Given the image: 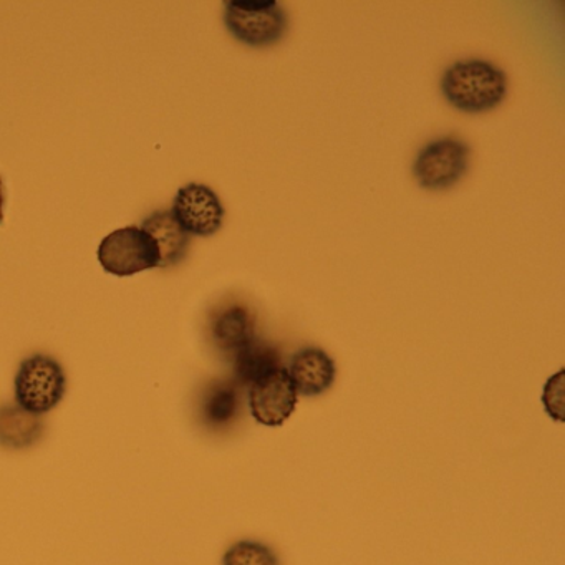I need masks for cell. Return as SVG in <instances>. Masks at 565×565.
<instances>
[{
  "label": "cell",
  "mask_w": 565,
  "mask_h": 565,
  "mask_svg": "<svg viewBox=\"0 0 565 565\" xmlns=\"http://www.w3.org/2000/svg\"><path fill=\"white\" fill-rule=\"evenodd\" d=\"M249 412L259 425L277 428L296 412L297 395L286 366L249 386Z\"/></svg>",
  "instance_id": "cell-7"
},
{
  "label": "cell",
  "mask_w": 565,
  "mask_h": 565,
  "mask_svg": "<svg viewBox=\"0 0 565 565\" xmlns=\"http://www.w3.org/2000/svg\"><path fill=\"white\" fill-rule=\"evenodd\" d=\"M98 263L117 277L160 269V250L153 237L138 226L121 227L108 234L97 250Z\"/></svg>",
  "instance_id": "cell-4"
},
{
  "label": "cell",
  "mask_w": 565,
  "mask_h": 565,
  "mask_svg": "<svg viewBox=\"0 0 565 565\" xmlns=\"http://www.w3.org/2000/svg\"><path fill=\"white\" fill-rule=\"evenodd\" d=\"M171 213L190 236L210 237L223 227L226 211L216 191L190 183L178 190Z\"/></svg>",
  "instance_id": "cell-6"
},
{
  "label": "cell",
  "mask_w": 565,
  "mask_h": 565,
  "mask_svg": "<svg viewBox=\"0 0 565 565\" xmlns=\"http://www.w3.org/2000/svg\"><path fill=\"white\" fill-rule=\"evenodd\" d=\"M224 24L241 44L269 47L287 31V15L277 0H227Z\"/></svg>",
  "instance_id": "cell-2"
},
{
  "label": "cell",
  "mask_w": 565,
  "mask_h": 565,
  "mask_svg": "<svg viewBox=\"0 0 565 565\" xmlns=\"http://www.w3.org/2000/svg\"><path fill=\"white\" fill-rule=\"evenodd\" d=\"M210 339L217 352L233 359L257 339L256 313L243 302H226L211 312Z\"/></svg>",
  "instance_id": "cell-8"
},
{
  "label": "cell",
  "mask_w": 565,
  "mask_h": 565,
  "mask_svg": "<svg viewBox=\"0 0 565 565\" xmlns=\"http://www.w3.org/2000/svg\"><path fill=\"white\" fill-rule=\"evenodd\" d=\"M471 148L456 137L429 141L416 154L413 174L423 190L445 191L468 173Z\"/></svg>",
  "instance_id": "cell-5"
},
{
  "label": "cell",
  "mask_w": 565,
  "mask_h": 565,
  "mask_svg": "<svg viewBox=\"0 0 565 565\" xmlns=\"http://www.w3.org/2000/svg\"><path fill=\"white\" fill-rule=\"evenodd\" d=\"M445 100L462 114L494 110L508 95L504 71L482 58L455 62L441 78Z\"/></svg>",
  "instance_id": "cell-1"
},
{
  "label": "cell",
  "mask_w": 565,
  "mask_h": 565,
  "mask_svg": "<svg viewBox=\"0 0 565 565\" xmlns=\"http://www.w3.org/2000/svg\"><path fill=\"white\" fill-rule=\"evenodd\" d=\"M141 230L147 231L157 243L160 250V269L178 266L186 257L191 236L178 224L171 211H154L145 217Z\"/></svg>",
  "instance_id": "cell-11"
},
{
  "label": "cell",
  "mask_w": 565,
  "mask_h": 565,
  "mask_svg": "<svg viewBox=\"0 0 565 565\" xmlns=\"http://www.w3.org/2000/svg\"><path fill=\"white\" fill-rule=\"evenodd\" d=\"M223 565H280V558L266 542L244 539L226 548Z\"/></svg>",
  "instance_id": "cell-14"
},
{
  "label": "cell",
  "mask_w": 565,
  "mask_h": 565,
  "mask_svg": "<svg viewBox=\"0 0 565 565\" xmlns=\"http://www.w3.org/2000/svg\"><path fill=\"white\" fill-rule=\"evenodd\" d=\"M286 370L297 395L303 396L322 395L330 390L337 376L335 362L319 347H306L294 353Z\"/></svg>",
  "instance_id": "cell-10"
},
{
  "label": "cell",
  "mask_w": 565,
  "mask_h": 565,
  "mask_svg": "<svg viewBox=\"0 0 565 565\" xmlns=\"http://www.w3.org/2000/svg\"><path fill=\"white\" fill-rule=\"evenodd\" d=\"M233 362V376L237 385L249 388L254 383L273 375L277 370L284 369L282 356L279 349L273 343L256 339L253 343L241 350L231 359Z\"/></svg>",
  "instance_id": "cell-13"
},
{
  "label": "cell",
  "mask_w": 565,
  "mask_h": 565,
  "mask_svg": "<svg viewBox=\"0 0 565 565\" xmlns=\"http://www.w3.org/2000/svg\"><path fill=\"white\" fill-rule=\"evenodd\" d=\"M67 392L64 366L54 356L35 353L22 360L15 375V403L35 415L57 408Z\"/></svg>",
  "instance_id": "cell-3"
},
{
  "label": "cell",
  "mask_w": 565,
  "mask_h": 565,
  "mask_svg": "<svg viewBox=\"0 0 565 565\" xmlns=\"http://www.w3.org/2000/svg\"><path fill=\"white\" fill-rule=\"evenodd\" d=\"M45 423L41 415L28 412L18 403L0 406V446L8 449H28L44 436Z\"/></svg>",
  "instance_id": "cell-12"
},
{
  "label": "cell",
  "mask_w": 565,
  "mask_h": 565,
  "mask_svg": "<svg viewBox=\"0 0 565 565\" xmlns=\"http://www.w3.org/2000/svg\"><path fill=\"white\" fill-rule=\"evenodd\" d=\"M4 206H6V190L2 178H0V224L4 221Z\"/></svg>",
  "instance_id": "cell-16"
},
{
  "label": "cell",
  "mask_w": 565,
  "mask_h": 565,
  "mask_svg": "<svg viewBox=\"0 0 565 565\" xmlns=\"http://www.w3.org/2000/svg\"><path fill=\"white\" fill-rule=\"evenodd\" d=\"M243 386L233 379H214L201 390L198 399V418L213 433L233 428L243 412Z\"/></svg>",
  "instance_id": "cell-9"
},
{
  "label": "cell",
  "mask_w": 565,
  "mask_h": 565,
  "mask_svg": "<svg viewBox=\"0 0 565 565\" xmlns=\"http://www.w3.org/2000/svg\"><path fill=\"white\" fill-rule=\"evenodd\" d=\"M562 398H564V370H561L557 375L548 380L547 385H545L544 396H542L551 416H558V419H561L562 413Z\"/></svg>",
  "instance_id": "cell-15"
}]
</instances>
